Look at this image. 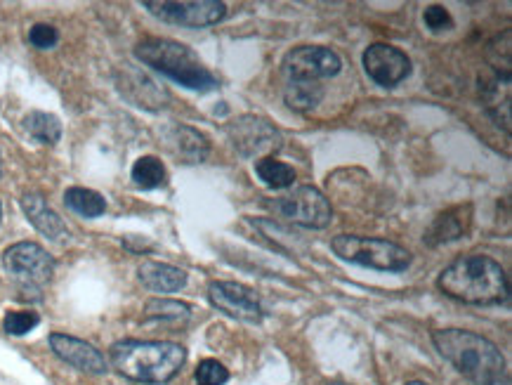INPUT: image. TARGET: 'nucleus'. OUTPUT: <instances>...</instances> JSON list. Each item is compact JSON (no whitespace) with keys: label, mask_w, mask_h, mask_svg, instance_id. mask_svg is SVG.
<instances>
[{"label":"nucleus","mask_w":512,"mask_h":385,"mask_svg":"<svg viewBox=\"0 0 512 385\" xmlns=\"http://www.w3.org/2000/svg\"><path fill=\"white\" fill-rule=\"evenodd\" d=\"M437 286L449 298L470 305H494L505 303L510 296L508 274L494 258L489 256H463L444 267Z\"/></svg>","instance_id":"f257e3e1"},{"label":"nucleus","mask_w":512,"mask_h":385,"mask_svg":"<svg viewBox=\"0 0 512 385\" xmlns=\"http://www.w3.org/2000/svg\"><path fill=\"white\" fill-rule=\"evenodd\" d=\"M432 341L439 355L472 383L498 385L505 378V360L489 338L463 329H442L432 334Z\"/></svg>","instance_id":"f03ea898"},{"label":"nucleus","mask_w":512,"mask_h":385,"mask_svg":"<svg viewBox=\"0 0 512 385\" xmlns=\"http://www.w3.org/2000/svg\"><path fill=\"white\" fill-rule=\"evenodd\" d=\"M187 362V350L168 341H118L111 345V367L137 383H168Z\"/></svg>","instance_id":"7ed1b4c3"},{"label":"nucleus","mask_w":512,"mask_h":385,"mask_svg":"<svg viewBox=\"0 0 512 385\" xmlns=\"http://www.w3.org/2000/svg\"><path fill=\"white\" fill-rule=\"evenodd\" d=\"M135 57L170 81L180 83L189 90H199V93H208V90L218 88V78L203 67V62L194 55L187 45L168 41V38H147L135 48Z\"/></svg>","instance_id":"20e7f679"},{"label":"nucleus","mask_w":512,"mask_h":385,"mask_svg":"<svg viewBox=\"0 0 512 385\" xmlns=\"http://www.w3.org/2000/svg\"><path fill=\"white\" fill-rule=\"evenodd\" d=\"M331 249L347 263L371 267L378 272H404L411 265V253L387 239L340 234L331 241Z\"/></svg>","instance_id":"39448f33"},{"label":"nucleus","mask_w":512,"mask_h":385,"mask_svg":"<svg viewBox=\"0 0 512 385\" xmlns=\"http://www.w3.org/2000/svg\"><path fill=\"white\" fill-rule=\"evenodd\" d=\"M3 265L22 291H41L55 272V260L34 241L12 244L3 253Z\"/></svg>","instance_id":"423d86ee"},{"label":"nucleus","mask_w":512,"mask_h":385,"mask_svg":"<svg viewBox=\"0 0 512 385\" xmlns=\"http://www.w3.org/2000/svg\"><path fill=\"white\" fill-rule=\"evenodd\" d=\"M269 208L288 223L312 227V230H324V227L331 225L333 218L328 199L314 187H295L284 197L274 199Z\"/></svg>","instance_id":"0eeeda50"},{"label":"nucleus","mask_w":512,"mask_h":385,"mask_svg":"<svg viewBox=\"0 0 512 385\" xmlns=\"http://www.w3.org/2000/svg\"><path fill=\"white\" fill-rule=\"evenodd\" d=\"M144 8L156 19L177 26H192V29H201V26L218 24L220 19L227 15V5L218 3V0H194V3H168V0H144Z\"/></svg>","instance_id":"6e6552de"},{"label":"nucleus","mask_w":512,"mask_h":385,"mask_svg":"<svg viewBox=\"0 0 512 385\" xmlns=\"http://www.w3.org/2000/svg\"><path fill=\"white\" fill-rule=\"evenodd\" d=\"M343 62L333 50L321 45H300L291 50L284 60V71L288 81H321V78L336 76Z\"/></svg>","instance_id":"1a4fd4ad"},{"label":"nucleus","mask_w":512,"mask_h":385,"mask_svg":"<svg viewBox=\"0 0 512 385\" xmlns=\"http://www.w3.org/2000/svg\"><path fill=\"white\" fill-rule=\"evenodd\" d=\"M208 300L225 315L241 322H260L262 308L253 289L239 282H210Z\"/></svg>","instance_id":"9d476101"},{"label":"nucleus","mask_w":512,"mask_h":385,"mask_svg":"<svg viewBox=\"0 0 512 385\" xmlns=\"http://www.w3.org/2000/svg\"><path fill=\"white\" fill-rule=\"evenodd\" d=\"M364 69L378 86L395 88L411 74V60L399 48L385 43H373L364 52Z\"/></svg>","instance_id":"9b49d317"},{"label":"nucleus","mask_w":512,"mask_h":385,"mask_svg":"<svg viewBox=\"0 0 512 385\" xmlns=\"http://www.w3.org/2000/svg\"><path fill=\"white\" fill-rule=\"evenodd\" d=\"M50 348L59 360L71 364L78 371H85V374L93 376L107 374V360H104L102 352L95 345L81 341V338L69 334H52Z\"/></svg>","instance_id":"f8f14e48"},{"label":"nucleus","mask_w":512,"mask_h":385,"mask_svg":"<svg viewBox=\"0 0 512 385\" xmlns=\"http://www.w3.org/2000/svg\"><path fill=\"white\" fill-rule=\"evenodd\" d=\"M229 135H232L234 147H239L244 154H255L265 152V149L277 147L279 133L269 126L267 121L253 119V116H244L229 128Z\"/></svg>","instance_id":"ddd939ff"},{"label":"nucleus","mask_w":512,"mask_h":385,"mask_svg":"<svg viewBox=\"0 0 512 385\" xmlns=\"http://www.w3.org/2000/svg\"><path fill=\"white\" fill-rule=\"evenodd\" d=\"M22 208L26 218H29V223L34 225L43 237H48L50 241H64L69 237L64 220L45 204L41 194H26V197H22Z\"/></svg>","instance_id":"4468645a"},{"label":"nucleus","mask_w":512,"mask_h":385,"mask_svg":"<svg viewBox=\"0 0 512 385\" xmlns=\"http://www.w3.org/2000/svg\"><path fill=\"white\" fill-rule=\"evenodd\" d=\"M470 223H472V206L470 204L449 208V211L437 215L435 223L430 225L428 234H425V241H428L430 246L446 244V241H456V239H461L463 234H468Z\"/></svg>","instance_id":"2eb2a0df"},{"label":"nucleus","mask_w":512,"mask_h":385,"mask_svg":"<svg viewBox=\"0 0 512 385\" xmlns=\"http://www.w3.org/2000/svg\"><path fill=\"white\" fill-rule=\"evenodd\" d=\"M137 277L142 286L154 293H175L187 286V272L168 263H156V260H144L137 267Z\"/></svg>","instance_id":"dca6fc26"},{"label":"nucleus","mask_w":512,"mask_h":385,"mask_svg":"<svg viewBox=\"0 0 512 385\" xmlns=\"http://www.w3.org/2000/svg\"><path fill=\"white\" fill-rule=\"evenodd\" d=\"M168 145H170V152L180 156L185 163H201L208 156L206 137H203L199 130L187 128V126H177L170 130Z\"/></svg>","instance_id":"f3484780"},{"label":"nucleus","mask_w":512,"mask_h":385,"mask_svg":"<svg viewBox=\"0 0 512 385\" xmlns=\"http://www.w3.org/2000/svg\"><path fill=\"white\" fill-rule=\"evenodd\" d=\"M64 204L81 218H100L107 211V201H104L102 194L85 187H69L64 192Z\"/></svg>","instance_id":"a211bd4d"},{"label":"nucleus","mask_w":512,"mask_h":385,"mask_svg":"<svg viewBox=\"0 0 512 385\" xmlns=\"http://www.w3.org/2000/svg\"><path fill=\"white\" fill-rule=\"evenodd\" d=\"M484 100H487V109L494 121L510 133V76H496Z\"/></svg>","instance_id":"6ab92c4d"},{"label":"nucleus","mask_w":512,"mask_h":385,"mask_svg":"<svg viewBox=\"0 0 512 385\" xmlns=\"http://www.w3.org/2000/svg\"><path fill=\"white\" fill-rule=\"evenodd\" d=\"M284 100L295 112H310L324 100V88L317 81H288Z\"/></svg>","instance_id":"aec40b11"},{"label":"nucleus","mask_w":512,"mask_h":385,"mask_svg":"<svg viewBox=\"0 0 512 385\" xmlns=\"http://www.w3.org/2000/svg\"><path fill=\"white\" fill-rule=\"evenodd\" d=\"M22 126L41 145H55L59 137H62V123H59L57 116L45 112H31Z\"/></svg>","instance_id":"412c9836"},{"label":"nucleus","mask_w":512,"mask_h":385,"mask_svg":"<svg viewBox=\"0 0 512 385\" xmlns=\"http://www.w3.org/2000/svg\"><path fill=\"white\" fill-rule=\"evenodd\" d=\"M255 173H258V178L272 189L293 187V182H295L293 168L284 161L272 159V156H265V159H260L258 163H255Z\"/></svg>","instance_id":"4be33fe9"},{"label":"nucleus","mask_w":512,"mask_h":385,"mask_svg":"<svg viewBox=\"0 0 512 385\" xmlns=\"http://www.w3.org/2000/svg\"><path fill=\"white\" fill-rule=\"evenodd\" d=\"M130 178H133L135 187L156 189L166 182V166H163V161L156 159V156H142V159L135 161Z\"/></svg>","instance_id":"5701e85b"},{"label":"nucleus","mask_w":512,"mask_h":385,"mask_svg":"<svg viewBox=\"0 0 512 385\" xmlns=\"http://www.w3.org/2000/svg\"><path fill=\"white\" fill-rule=\"evenodd\" d=\"M41 324V317H38V312H31V310H12L5 315V331H8L10 336H26L29 331H34L36 326Z\"/></svg>","instance_id":"b1692460"},{"label":"nucleus","mask_w":512,"mask_h":385,"mask_svg":"<svg viewBox=\"0 0 512 385\" xmlns=\"http://www.w3.org/2000/svg\"><path fill=\"white\" fill-rule=\"evenodd\" d=\"M147 317L154 319H187L189 317V305L177 303V300H152L147 303Z\"/></svg>","instance_id":"393cba45"},{"label":"nucleus","mask_w":512,"mask_h":385,"mask_svg":"<svg viewBox=\"0 0 512 385\" xmlns=\"http://www.w3.org/2000/svg\"><path fill=\"white\" fill-rule=\"evenodd\" d=\"M196 385H225L229 381V371L218 360H203L196 367Z\"/></svg>","instance_id":"a878e982"},{"label":"nucleus","mask_w":512,"mask_h":385,"mask_svg":"<svg viewBox=\"0 0 512 385\" xmlns=\"http://www.w3.org/2000/svg\"><path fill=\"white\" fill-rule=\"evenodd\" d=\"M423 22L430 31H435V34L454 29V17H451V12L446 10L444 5H428L423 12Z\"/></svg>","instance_id":"bb28decb"},{"label":"nucleus","mask_w":512,"mask_h":385,"mask_svg":"<svg viewBox=\"0 0 512 385\" xmlns=\"http://www.w3.org/2000/svg\"><path fill=\"white\" fill-rule=\"evenodd\" d=\"M57 41H59V34H57V29L52 24H36V26H31L29 43L34 45V48L50 50V48H55Z\"/></svg>","instance_id":"cd10ccee"},{"label":"nucleus","mask_w":512,"mask_h":385,"mask_svg":"<svg viewBox=\"0 0 512 385\" xmlns=\"http://www.w3.org/2000/svg\"><path fill=\"white\" fill-rule=\"evenodd\" d=\"M406 385H428V383H423V381H411V383H406Z\"/></svg>","instance_id":"c85d7f7f"},{"label":"nucleus","mask_w":512,"mask_h":385,"mask_svg":"<svg viewBox=\"0 0 512 385\" xmlns=\"http://www.w3.org/2000/svg\"><path fill=\"white\" fill-rule=\"evenodd\" d=\"M328 385H347V383H328Z\"/></svg>","instance_id":"c756f323"},{"label":"nucleus","mask_w":512,"mask_h":385,"mask_svg":"<svg viewBox=\"0 0 512 385\" xmlns=\"http://www.w3.org/2000/svg\"><path fill=\"white\" fill-rule=\"evenodd\" d=\"M0 220H3V208H0Z\"/></svg>","instance_id":"7c9ffc66"}]
</instances>
